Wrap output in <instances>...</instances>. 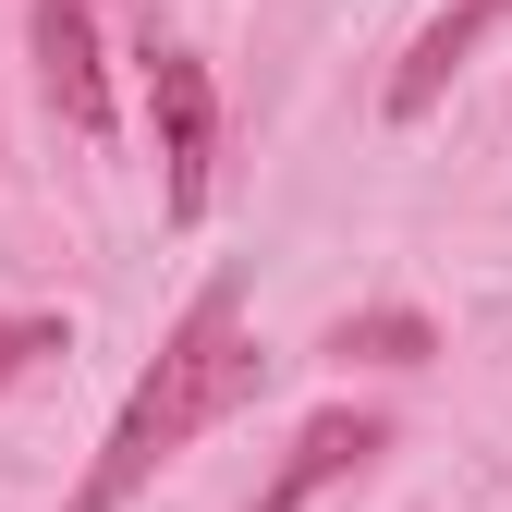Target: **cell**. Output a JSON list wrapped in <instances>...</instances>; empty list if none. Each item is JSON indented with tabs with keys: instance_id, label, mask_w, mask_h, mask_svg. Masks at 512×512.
I'll list each match as a JSON object with an SVG mask.
<instances>
[{
	"instance_id": "obj_3",
	"label": "cell",
	"mask_w": 512,
	"mask_h": 512,
	"mask_svg": "<svg viewBox=\"0 0 512 512\" xmlns=\"http://www.w3.org/2000/svg\"><path fill=\"white\" fill-rule=\"evenodd\" d=\"M37 86L86 147H110V61H98V0H37Z\"/></svg>"
},
{
	"instance_id": "obj_5",
	"label": "cell",
	"mask_w": 512,
	"mask_h": 512,
	"mask_svg": "<svg viewBox=\"0 0 512 512\" xmlns=\"http://www.w3.org/2000/svg\"><path fill=\"white\" fill-rule=\"evenodd\" d=\"M500 13H512V0H439V13L415 25V49H403V74H391V122H427L439 98H452V74L488 49Z\"/></svg>"
},
{
	"instance_id": "obj_1",
	"label": "cell",
	"mask_w": 512,
	"mask_h": 512,
	"mask_svg": "<svg viewBox=\"0 0 512 512\" xmlns=\"http://www.w3.org/2000/svg\"><path fill=\"white\" fill-rule=\"evenodd\" d=\"M256 391V342H244V281H208L196 305L171 317V342L147 354V378L122 391V415H110V439H98V464H86V488L61 500V512H122L196 427H220L232 403Z\"/></svg>"
},
{
	"instance_id": "obj_6",
	"label": "cell",
	"mask_w": 512,
	"mask_h": 512,
	"mask_svg": "<svg viewBox=\"0 0 512 512\" xmlns=\"http://www.w3.org/2000/svg\"><path fill=\"white\" fill-rule=\"evenodd\" d=\"M330 354H366V366H427V354H439V330H427L415 305H366V317H342V330H330Z\"/></svg>"
},
{
	"instance_id": "obj_4",
	"label": "cell",
	"mask_w": 512,
	"mask_h": 512,
	"mask_svg": "<svg viewBox=\"0 0 512 512\" xmlns=\"http://www.w3.org/2000/svg\"><path fill=\"white\" fill-rule=\"evenodd\" d=\"M366 452H391V427H378V415H354V403H330V415H305V427H293V452H281V476L256 488L244 512H305L317 488H342V476H354Z\"/></svg>"
},
{
	"instance_id": "obj_7",
	"label": "cell",
	"mask_w": 512,
	"mask_h": 512,
	"mask_svg": "<svg viewBox=\"0 0 512 512\" xmlns=\"http://www.w3.org/2000/svg\"><path fill=\"white\" fill-rule=\"evenodd\" d=\"M37 354H61V317H0V391H13Z\"/></svg>"
},
{
	"instance_id": "obj_2",
	"label": "cell",
	"mask_w": 512,
	"mask_h": 512,
	"mask_svg": "<svg viewBox=\"0 0 512 512\" xmlns=\"http://www.w3.org/2000/svg\"><path fill=\"white\" fill-rule=\"evenodd\" d=\"M147 122H159V196L171 220H208V183H220V86L183 37H147Z\"/></svg>"
}]
</instances>
